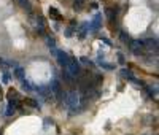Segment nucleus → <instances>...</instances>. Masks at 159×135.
<instances>
[{"mask_svg": "<svg viewBox=\"0 0 159 135\" xmlns=\"http://www.w3.org/2000/svg\"><path fill=\"white\" fill-rule=\"evenodd\" d=\"M100 65L103 67V69H107V70H113V69H115L113 64H108V62H102V61H100Z\"/></svg>", "mask_w": 159, "mask_h": 135, "instance_id": "f3484780", "label": "nucleus"}, {"mask_svg": "<svg viewBox=\"0 0 159 135\" xmlns=\"http://www.w3.org/2000/svg\"><path fill=\"white\" fill-rule=\"evenodd\" d=\"M37 91H38V94H40V96H42L43 99H46L48 96H51L49 86H40V88H37Z\"/></svg>", "mask_w": 159, "mask_h": 135, "instance_id": "0eeeda50", "label": "nucleus"}, {"mask_svg": "<svg viewBox=\"0 0 159 135\" xmlns=\"http://www.w3.org/2000/svg\"><path fill=\"white\" fill-rule=\"evenodd\" d=\"M121 76H124V78H129V79H132V78H134V75H132L129 70H126V69H123V70H121Z\"/></svg>", "mask_w": 159, "mask_h": 135, "instance_id": "2eb2a0df", "label": "nucleus"}, {"mask_svg": "<svg viewBox=\"0 0 159 135\" xmlns=\"http://www.w3.org/2000/svg\"><path fill=\"white\" fill-rule=\"evenodd\" d=\"M73 35V30H72V27H69L67 30H65V37H72Z\"/></svg>", "mask_w": 159, "mask_h": 135, "instance_id": "412c9836", "label": "nucleus"}, {"mask_svg": "<svg viewBox=\"0 0 159 135\" xmlns=\"http://www.w3.org/2000/svg\"><path fill=\"white\" fill-rule=\"evenodd\" d=\"M49 15H51V18H54V19H61V13L56 8H49Z\"/></svg>", "mask_w": 159, "mask_h": 135, "instance_id": "9b49d317", "label": "nucleus"}, {"mask_svg": "<svg viewBox=\"0 0 159 135\" xmlns=\"http://www.w3.org/2000/svg\"><path fill=\"white\" fill-rule=\"evenodd\" d=\"M49 89H51V94L54 97H57V99H61V84H59V81L57 79H52L51 81V86H49Z\"/></svg>", "mask_w": 159, "mask_h": 135, "instance_id": "39448f33", "label": "nucleus"}, {"mask_svg": "<svg viewBox=\"0 0 159 135\" xmlns=\"http://www.w3.org/2000/svg\"><path fill=\"white\" fill-rule=\"evenodd\" d=\"M62 75H64V78H65V83H69V84H72V83H73V78H75V76H72L70 73H67L65 70H64V73H62Z\"/></svg>", "mask_w": 159, "mask_h": 135, "instance_id": "ddd939ff", "label": "nucleus"}, {"mask_svg": "<svg viewBox=\"0 0 159 135\" xmlns=\"http://www.w3.org/2000/svg\"><path fill=\"white\" fill-rule=\"evenodd\" d=\"M118 59H119V62H121V64H124V57H123V54H119Z\"/></svg>", "mask_w": 159, "mask_h": 135, "instance_id": "4be33fe9", "label": "nucleus"}, {"mask_svg": "<svg viewBox=\"0 0 159 135\" xmlns=\"http://www.w3.org/2000/svg\"><path fill=\"white\" fill-rule=\"evenodd\" d=\"M88 30H89V24H88V22H83L81 25H80V29H78V35L83 38V37L88 34Z\"/></svg>", "mask_w": 159, "mask_h": 135, "instance_id": "1a4fd4ad", "label": "nucleus"}, {"mask_svg": "<svg viewBox=\"0 0 159 135\" xmlns=\"http://www.w3.org/2000/svg\"><path fill=\"white\" fill-rule=\"evenodd\" d=\"M15 76H16L19 81H24V79H25V73H24L22 67H16V69H15Z\"/></svg>", "mask_w": 159, "mask_h": 135, "instance_id": "6e6552de", "label": "nucleus"}, {"mask_svg": "<svg viewBox=\"0 0 159 135\" xmlns=\"http://www.w3.org/2000/svg\"><path fill=\"white\" fill-rule=\"evenodd\" d=\"M73 7H75V10H81V7H83V3H84V0H73Z\"/></svg>", "mask_w": 159, "mask_h": 135, "instance_id": "dca6fc26", "label": "nucleus"}, {"mask_svg": "<svg viewBox=\"0 0 159 135\" xmlns=\"http://www.w3.org/2000/svg\"><path fill=\"white\" fill-rule=\"evenodd\" d=\"M119 37H121L123 43H127V40H129V34L127 32H121V34H119Z\"/></svg>", "mask_w": 159, "mask_h": 135, "instance_id": "a211bd4d", "label": "nucleus"}, {"mask_svg": "<svg viewBox=\"0 0 159 135\" xmlns=\"http://www.w3.org/2000/svg\"><path fill=\"white\" fill-rule=\"evenodd\" d=\"M46 45L49 48H56V40L52 38V37H46Z\"/></svg>", "mask_w": 159, "mask_h": 135, "instance_id": "4468645a", "label": "nucleus"}, {"mask_svg": "<svg viewBox=\"0 0 159 135\" xmlns=\"http://www.w3.org/2000/svg\"><path fill=\"white\" fill-rule=\"evenodd\" d=\"M3 64H5V61H3V59H0V65H3Z\"/></svg>", "mask_w": 159, "mask_h": 135, "instance_id": "5701e85b", "label": "nucleus"}, {"mask_svg": "<svg viewBox=\"0 0 159 135\" xmlns=\"http://www.w3.org/2000/svg\"><path fill=\"white\" fill-rule=\"evenodd\" d=\"M19 2V5L22 7V8H25L27 11H30L32 10V5H30V0H18Z\"/></svg>", "mask_w": 159, "mask_h": 135, "instance_id": "9d476101", "label": "nucleus"}, {"mask_svg": "<svg viewBox=\"0 0 159 135\" xmlns=\"http://www.w3.org/2000/svg\"><path fill=\"white\" fill-rule=\"evenodd\" d=\"M129 46H130V51L134 52L135 56H140V54H143V45H142L140 40H135V42H130V43H129Z\"/></svg>", "mask_w": 159, "mask_h": 135, "instance_id": "7ed1b4c3", "label": "nucleus"}, {"mask_svg": "<svg viewBox=\"0 0 159 135\" xmlns=\"http://www.w3.org/2000/svg\"><path fill=\"white\" fill-rule=\"evenodd\" d=\"M10 78H11V75L10 73H3V83H10Z\"/></svg>", "mask_w": 159, "mask_h": 135, "instance_id": "aec40b11", "label": "nucleus"}, {"mask_svg": "<svg viewBox=\"0 0 159 135\" xmlns=\"http://www.w3.org/2000/svg\"><path fill=\"white\" fill-rule=\"evenodd\" d=\"M142 45H143V48H147V49H154V51L157 49V42H156V40H153V38L143 40Z\"/></svg>", "mask_w": 159, "mask_h": 135, "instance_id": "423d86ee", "label": "nucleus"}, {"mask_svg": "<svg viewBox=\"0 0 159 135\" xmlns=\"http://www.w3.org/2000/svg\"><path fill=\"white\" fill-rule=\"evenodd\" d=\"M65 103L69 108H76V105H80V94L76 91H69L65 96Z\"/></svg>", "mask_w": 159, "mask_h": 135, "instance_id": "f257e3e1", "label": "nucleus"}, {"mask_svg": "<svg viewBox=\"0 0 159 135\" xmlns=\"http://www.w3.org/2000/svg\"><path fill=\"white\" fill-rule=\"evenodd\" d=\"M107 15H108L110 21H113V18H115V11H113L111 8H107Z\"/></svg>", "mask_w": 159, "mask_h": 135, "instance_id": "6ab92c4d", "label": "nucleus"}, {"mask_svg": "<svg viewBox=\"0 0 159 135\" xmlns=\"http://www.w3.org/2000/svg\"><path fill=\"white\" fill-rule=\"evenodd\" d=\"M88 24H89L91 32H97L100 29V24H102V15H96V18L92 19L91 22H88Z\"/></svg>", "mask_w": 159, "mask_h": 135, "instance_id": "20e7f679", "label": "nucleus"}, {"mask_svg": "<svg viewBox=\"0 0 159 135\" xmlns=\"http://www.w3.org/2000/svg\"><path fill=\"white\" fill-rule=\"evenodd\" d=\"M24 103H27V105H30L32 108H40L38 102H37V100H34V99H25V100H24Z\"/></svg>", "mask_w": 159, "mask_h": 135, "instance_id": "f8f14e48", "label": "nucleus"}, {"mask_svg": "<svg viewBox=\"0 0 159 135\" xmlns=\"http://www.w3.org/2000/svg\"><path fill=\"white\" fill-rule=\"evenodd\" d=\"M64 70L67 72V73H70L72 76H76L78 73H80V62L76 61V59H73V57H70V61H69V64L64 67Z\"/></svg>", "mask_w": 159, "mask_h": 135, "instance_id": "f03ea898", "label": "nucleus"}]
</instances>
